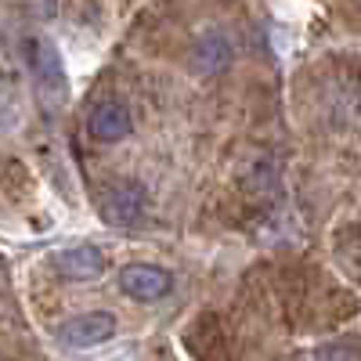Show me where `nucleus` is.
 Here are the masks:
<instances>
[{
    "instance_id": "nucleus-6",
    "label": "nucleus",
    "mask_w": 361,
    "mask_h": 361,
    "mask_svg": "<svg viewBox=\"0 0 361 361\" xmlns=\"http://www.w3.org/2000/svg\"><path fill=\"white\" fill-rule=\"evenodd\" d=\"M54 271L69 282H90L105 271V253L98 246H73L54 257Z\"/></svg>"
},
{
    "instance_id": "nucleus-1",
    "label": "nucleus",
    "mask_w": 361,
    "mask_h": 361,
    "mask_svg": "<svg viewBox=\"0 0 361 361\" xmlns=\"http://www.w3.org/2000/svg\"><path fill=\"white\" fill-rule=\"evenodd\" d=\"M22 54H25V66L29 76L37 83V94L47 109H58L69 94V83H66V69H62V58H58V47L40 37V33H25L22 37Z\"/></svg>"
},
{
    "instance_id": "nucleus-7",
    "label": "nucleus",
    "mask_w": 361,
    "mask_h": 361,
    "mask_svg": "<svg viewBox=\"0 0 361 361\" xmlns=\"http://www.w3.org/2000/svg\"><path fill=\"white\" fill-rule=\"evenodd\" d=\"M231 66V40L224 33H206L192 47V69L199 76H217Z\"/></svg>"
},
{
    "instance_id": "nucleus-3",
    "label": "nucleus",
    "mask_w": 361,
    "mask_h": 361,
    "mask_svg": "<svg viewBox=\"0 0 361 361\" xmlns=\"http://www.w3.org/2000/svg\"><path fill=\"white\" fill-rule=\"evenodd\" d=\"M170 286H173L170 271H163L156 264H127L119 271V289L130 300H137V304H156V300H163L170 293Z\"/></svg>"
},
{
    "instance_id": "nucleus-4",
    "label": "nucleus",
    "mask_w": 361,
    "mask_h": 361,
    "mask_svg": "<svg viewBox=\"0 0 361 361\" xmlns=\"http://www.w3.org/2000/svg\"><path fill=\"white\" fill-rule=\"evenodd\" d=\"M112 336H116V318L109 311H90V314L69 318L62 329H58V340H62L66 347H98Z\"/></svg>"
},
{
    "instance_id": "nucleus-2",
    "label": "nucleus",
    "mask_w": 361,
    "mask_h": 361,
    "mask_svg": "<svg viewBox=\"0 0 361 361\" xmlns=\"http://www.w3.org/2000/svg\"><path fill=\"white\" fill-rule=\"evenodd\" d=\"M105 217L119 228H134L141 224V217L148 214V192L137 185V180H116V185L105 192Z\"/></svg>"
},
{
    "instance_id": "nucleus-5",
    "label": "nucleus",
    "mask_w": 361,
    "mask_h": 361,
    "mask_svg": "<svg viewBox=\"0 0 361 361\" xmlns=\"http://www.w3.org/2000/svg\"><path fill=\"white\" fill-rule=\"evenodd\" d=\"M87 130H90V137L94 141H102V145H112V141H123V137H130V130H134V119H130V112L119 105V102H102L94 112H90V119H87Z\"/></svg>"
}]
</instances>
